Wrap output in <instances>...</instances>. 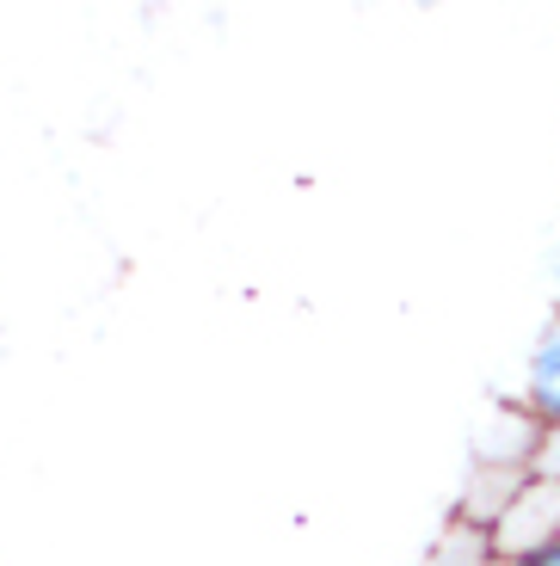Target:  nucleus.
<instances>
[{
  "label": "nucleus",
  "instance_id": "f257e3e1",
  "mask_svg": "<svg viewBox=\"0 0 560 566\" xmlns=\"http://www.w3.org/2000/svg\"><path fill=\"white\" fill-rule=\"evenodd\" d=\"M518 412L536 424V431H560V308L548 314V326L536 333L530 357H523Z\"/></svg>",
  "mask_w": 560,
  "mask_h": 566
},
{
  "label": "nucleus",
  "instance_id": "f03ea898",
  "mask_svg": "<svg viewBox=\"0 0 560 566\" xmlns=\"http://www.w3.org/2000/svg\"><path fill=\"white\" fill-rule=\"evenodd\" d=\"M492 560V542H487V530H475V524H449L444 536L425 548V560L419 566H487Z\"/></svg>",
  "mask_w": 560,
  "mask_h": 566
},
{
  "label": "nucleus",
  "instance_id": "7ed1b4c3",
  "mask_svg": "<svg viewBox=\"0 0 560 566\" xmlns=\"http://www.w3.org/2000/svg\"><path fill=\"white\" fill-rule=\"evenodd\" d=\"M487 566H523V560H518V554H492Z\"/></svg>",
  "mask_w": 560,
  "mask_h": 566
},
{
  "label": "nucleus",
  "instance_id": "20e7f679",
  "mask_svg": "<svg viewBox=\"0 0 560 566\" xmlns=\"http://www.w3.org/2000/svg\"><path fill=\"white\" fill-rule=\"evenodd\" d=\"M554 296H560V259H554Z\"/></svg>",
  "mask_w": 560,
  "mask_h": 566
}]
</instances>
